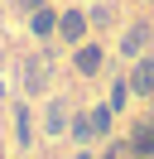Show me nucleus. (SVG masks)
I'll use <instances>...</instances> for the list:
<instances>
[{"label": "nucleus", "instance_id": "nucleus-1", "mask_svg": "<svg viewBox=\"0 0 154 159\" xmlns=\"http://www.w3.org/2000/svg\"><path fill=\"white\" fill-rule=\"evenodd\" d=\"M58 39L63 43H82L87 39V15L82 10H63L58 15Z\"/></svg>", "mask_w": 154, "mask_h": 159}, {"label": "nucleus", "instance_id": "nucleus-2", "mask_svg": "<svg viewBox=\"0 0 154 159\" xmlns=\"http://www.w3.org/2000/svg\"><path fill=\"white\" fill-rule=\"evenodd\" d=\"M77 72H82V77H96V72H101V63H106V53H101V43H77Z\"/></svg>", "mask_w": 154, "mask_h": 159}, {"label": "nucleus", "instance_id": "nucleus-3", "mask_svg": "<svg viewBox=\"0 0 154 159\" xmlns=\"http://www.w3.org/2000/svg\"><path fill=\"white\" fill-rule=\"evenodd\" d=\"M130 92H135V97H154V58H140V63H135Z\"/></svg>", "mask_w": 154, "mask_h": 159}, {"label": "nucleus", "instance_id": "nucleus-4", "mask_svg": "<svg viewBox=\"0 0 154 159\" xmlns=\"http://www.w3.org/2000/svg\"><path fill=\"white\" fill-rule=\"evenodd\" d=\"M24 87H29V92H43V87H48V53L24 58Z\"/></svg>", "mask_w": 154, "mask_h": 159}, {"label": "nucleus", "instance_id": "nucleus-5", "mask_svg": "<svg viewBox=\"0 0 154 159\" xmlns=\"http://www.w3.org/2000/svg\"><path fill=\"white\" fill-rule=\"evenodd\" d=\"M29 29H34L38 39H48V34H58V10H48V5H38V10L29 15Z\"/></svg>", "mask_w": 154, "mask_h": 159}, {"label": "nucleus", "instance_id": "nucleus-6", "mask_svg": "<svg viewBox=\"0 0 154 159\" xmlns=\"http://www.w3.org/2000/svg\"><path fill=\"white\" fill-rule=\"evenodd\" d=\"M130 154H154V120H140L130 130Z\"/></svg>", "mask_w": 154, "mask_h": 159}, {"label": "nucleus", "instance_id": "nucleus-7", "mask_svg": "<svg viewBox=\"0 0 154 159\" xmlns=\"http://www.w3.org/2000/svg\"><path fill=\"white\" fill-rule=\"evenodd\" d=\"M43 130H48V135H63V130H67V111H63V101H53V106L43 111Z\"/></svg>", "mask_w": 154, "mask_h": 159}, {"label": "nucleus", "instance_id": "nucleus-8", "mask_svg": "<svg viewBox=\"0 0 154 159\" xmlns=\"http://www.w3.org/2000/svg\"><path fill=\"white\" fill-rule=\"evenodd\" d=\"M144 43H149V24H130V34L120 39V48H125V53H140Z\"/></svg>", "mask_w": 154, "mask_h": 159}, {"label": "nucleus", "instance_id": "nucleus-9", "mask_svg": "<svg viewBox=\"0 0 154 159\" xmlns=\"http://www.w3.org/2000/svg\"><path fill=\"white\" fill-rule=\"evenodd\" d=\"M72 135H77V145H87V140L96 135V125H92V111H82V116L72 120Z\"/></svg>", "mask_w": 154, "mask_h": 159}, {"label": "nucleus", "instance_id": "nucleus-10", "mask_svg": "<svg viewBox=\"0 0 154 159\" xmlns=\"http://www.w3.org/2000/svg\"><path fill=\"white\" fill-rule=\"evenodd\" d=\"M92 125H96V135H106V130H111V106H96L92 111Z\"/></svg>", "mask_w": 154, "mask_h": 159}, {"label": "nucleus", "instance_id": "nucleus-11", "mask_svg": "<svg viewBox=\"0 0 154 159\" xmlns=\"http://www.w3.org/2000/svg\"><path fill=\"white\" fill-rule=\"evenodd\" d=\"M15 135H19V145H29V111L24 106L15 111Z\"/></svg>", "mask_w": 154, "mask_h": 159}, {"label": "nucleus", "instance_id": "nucleus-12", "mask_svg": "<svg viewBox=\"0 0 154 159\" xmlns=\"http://www.w3.org/2000/svg\"><path fill=\"white\" fill-rule=\"evenodd\" d=\"M125 97H130V82H116V87H111V106L120 111V106H125Z\"/></svg>", "mask_w": 154, "mask_h": 159}, {"label": "nucleus", "instance_id": "nucleus-13", "mask_svg": "<svg viewBox=\"0 0 154 159\" xmlns=\"http://www.w3.org/2000/svg\"><path fill=\"white\" fill-rule=\"evenodd\" d=\"M38 5H43V0H19V10H24V15H34Z\"/></svg>", "mask_w": 154, "mask_h": 159}, {"label": "nucleus", "instance_id": "nucleus-14", "mask_svg": "<svg viewBox=\"0 0 154 159\" xmlns=\"http://www.w3.org/2000/svg\"><path fill=\"white\" fill-rule=\"evenodd\" d=\"M116 154H120V149H111V154H101V159H116Z\"/></svg>", "mask_w": 154, "mask_h": 159}]
</instances>
